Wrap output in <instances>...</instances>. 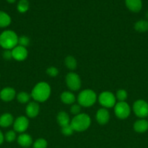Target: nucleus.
<instances>
[{
	"label": "nucleus",
	"mask_w": 148,
	"mask_h": 148,
	"mask_svg": "<svg viewBox=\"0 0 148 148\" xmlns=\"http://www.w3.org/2000/svg\"><path fill=\"white\" fill-rule=\"evenodd\" d=\"M51 94V88L49 84L41 82L36 85L31 92V96L38 102H44L49 98Z\"/></svg>",
	"instance_id": "nucleus-1"
},
{
	"label": "nucleus",
	"mask_w": 148,
	"mask_h": 148,
	"mask_svg": "<svg viewBox=\"0 0 148 148\" xmlns=\"http://www.w3.org/2000/svg\"><path fill=\"white\" fill-rule=\"evenodd\" d=\"M18 44V37L12 30H5L0 35V46L6 50L13 49Z\"/></svg>",
	"instance_id": "nucleus-2"
},
{
	"label": "nucleus",
	"mask_w": 148,
	"mask_h": 148,
	"mask_svg": "<svg viewBox=\"0 0 148 148\" xmlns=\"http://www.w3.org/2000/svg\"><path fill=\"white\" fill-rule=\"evenodd\" d=\"M70 124L74 131L84 132L89 127L91 124V119L87 114H79L73 118Z\"/></svg>",
	"instance_id": "nucleus-3"
},
{
	"label": "nucleus",
	"mask_w": 148,
	"mask_h": 148,
	"mask_svg": "<svg viewBox=\"0 0 148 148\" xmlns=\"http://www.w3.org/2000/svg\"><path fill=\"white\" fill-rule=\"evenodd\" d=\"M97 101V95L91 90H84L81 91L78 96V102L80 106L90 107L94 105Z\"/></svg>",
	"instance_id": "nucleus-4"
},
{
	"label": "nucleus",
	"mask_w": 148,
	"mask_h": 148,
	"mask_svg": "<svg viewBox=\"0 0 148 148\" xmlns=\"http://www.w3.org/2000/svg\"><path fill=\"white\" fill-rule=\"evenodd\" d=\"M114 111L118 118L120 119H125L130 115L131 108L127 103L125 101H122V102L119 101L118 103L115 105Z\"/></svg>",
	"instance_id": "nucleus-5"
},
{
	"label": "nucleus",
	"mask_w": 148,
	"mask_h": 148,
	"mask_svg": "<svg viewBox=\"0 0 148 148\" xmlns=\"http://www.w3.org/2000/svg\"><path fill=\"white\" fill-rule=\"evenodd\" d=\"M133 110L136 116L145 118L148 116V103L143 100H138L133 103Z\"/></svg>",
	"instance_id": "nucleus-6"
},
{
	"label": "nucleus",
	"mask_w": 148,
	"mask_h": 148,
	"mask_svg": "<svg viewBox=\"0 0 148 148\" xmlns=\"http://www.w3.org/2000/svg\"><path fill=\"white\" fill-rule=\"evenodd\" d=\"M115 97L111 92L104 91L99 96V102L100 105L104 108H112L115 105Z\"/></svg>",
	"instance_id": "nucleus-7"
},
{
	"label": "nucleus",
	"mask_w": 148,
	"mask_h": 148,
	"mask_svg": "<svg viewBox=\"0 0 148 148\" xmlns=\"http://www.w3.org/2000/svg\"><path fill=\"white\" fill-rule=\"evenodd\" d=\"M66 84L68 88L73 91L78 90L81 88V82L79 76L76 73L70 72L66 76Z\"/></svg>",
	"instance_id": "nucleus-8"
},
{
	"label": "nucleus",
	"mask_w": 148,
	"mask_h": 148,
	"mask_svg": "<svg viewBox=\"0 0 148 148\" xmlns=\"http://www.w3.org/2000/svg\"><path fill=\"white\" fill-rule=\"evenodd\" d=\"M29 125L28 119L26 116H20L16 119L14 121L13 127H14L15 132L19 133H23L26 131Z\"/></svg>",
	"instance_id": "nucleus-9"
},
{
	"label": "nucleus",
	"mask_w": 148,
	"mask_h": 148,
	"mask_svg": "<svg viewBox=\"0 0 148 148\" xmlns=\"http://www.w3.org/2000/svg\"><path fill=\"white\" fill-rule=\"evenodd\" d=\"M12 58L17 61H23L27 58L28 51L26 47L17 46L12 50Z\"/></svg>",
	"instance_id": "nucleus-10"
},
{
	"label": "nucleus",
	"mask_w": 148,
	"mask_h": 148,
	"mask_svg": "<svg viewBox=\"0 0 148 148\" xmlns=\"http://www.w3.org/2000/svg\"><path fill=\"white\" fill-rule=\"evenodd\" d=\"M16 95L15 90L12 88H5L0 92V98L5 102L12 101Z\"/></svg>",
	"instance_id": "nucleus-11"
},
{
	"label": "nucleus",
	"mask_w": 148,
	"mask_h": 148,
	"mask_svg": "<svg viewBox=\"0 0 148 148\" xmlns=\"http://www.w3.org/2000/svg\"><path fill=\"white\" fill-rule=\"evenodd\" d=\"M96 119L100 124H105L110 119V113L106 108H100L97 111Z\"/></svg>",
	"instance_id": "nucleus-12"
},
{
	"label": "nucleus",
	"mask_w": 148,
	"mask_h": 148,
	"mask_svg": "<svg viewBox=\"0 0 148 148\" xmlns=\"http://www.w3.org/2000/svg\"><path fill=\"white\" fill-rule=\"evenodd\" d=\"M39 105L36 102H31L28 104L26 108V115L30 118H34L37 116L39 113Z\"/></svg>",
	"instance_id": "nucleus-13"
},
{
	"label": "nucleus",
	"mask_w": 148,
	"mask_h": 148,
	"mask_svg": "<svg viewBox=\"0 0 148 148\" xmlns=\"http://www.w3.org/2000/svg\"><path fill=\"white\" fill-rule=\"evenodd\" d=\"M125 2H126V5L128 9L131 12H138L142 10V0H126Z\"/></svg>",
	"instance_id": "nucleus-14"
},
{
	"label": "nucleus",
	"mask_w": 148,
	"mask_h": 148,
	"mask_svg": "<svg viewBox=\"0 0 148 148\" xmlns=\"http://www.w3.org/2000/svg\"><path fill=\"white\" fill-rule=\"evenodd\" d=\"M17 143L22 147L27 148L31 145L33 143V140L29 134H21L17 138Z\"/></svg>",
	"instance_id": "nucleus-15"
},
{
	"label": "nucleus",
	"mask_w": 148,
	"mask_h": 148,
	"mask_svg": "<svg viewBox=\"0 0 148 148\" xmlns=\"http://www.w3.org/2000/svg\"><path fill=\"white\" fill-rule=\"evenodd\" d=\"M135 132L138 133H144L148 130V121L145 119L137 120L133 124Z\"/></svg>",
	"instance_id": "nucleus-16"
},
{
	"label": "nucleus",
	"mask_w": 148,
	"mask_h": 148,
	"mask_svg": "<svg viewBox=\"0 0 148 148\" xmlns=\"http://www.w3.org/2000/svg\"><path fill=\"white\" fill-rule=\"evenodd\" d=\"M13 121L14 120H13V116L12 114H8V113L2 114L0 116V127H4V128L10 127L13 123Z\"/></svg>",
	"instance_id": "nucleus-17"
},
{
	"label": "nucleus",
	"mask_w": 148,
	"mask_h": 148,
	"mask_svg": "<svg viewBox=\"0 0 148 148\" xmlns=\"http://www.w3.org/2000/svg\"><path fill=\"white\" fill-rule=\"evenodd\" d=\"M57 119L58 124L62 127H65L67 125H69L71 124V120H70L69 116L65 111H61V112H59L58 114L57 117Z\"/></svg>",
	"instance_id": "nucleus-18"
},
{
	"label": "nucleus",
	"mask_w": 148,
	"mask_h": 148,
	"mask_svg": "<svg viewBox=\"0 0 148 148\" xmlns=\"http://www.w3.org/2000/svg\"><path fill=\"white\" fill-rule=\"evenodd\" d=\"M61 101L65 104H73L75 101V97L73 93L68 91H65L61 94Z\"/></svg>",
	"instance_id": "nucleus-19"
},
{
	"label": "nucleus",
	"mask_w": 148,
	"mask_h": 148,
	"mask_svg": "<svg viewBox=\"0 0 148 148\" xmlns=\"http://www.w3.org/2000/svg\"><path fill=\"white\" fill-rule=\"evenodd\" d=\"M11 23V18L6 12L0 11V27H5L10 25Z\"/></svg>",
	"instance_id": "nucleus-20"
},
{
	"label": "nucleus",
	"mask_w": 148,
	"mask_h": 148,
	"mask_svg": "<svg viewBox=\"0 0 148 148\" xmlns=\"http://www.w3.org/2000/svg\"><path fill=\"white\" fill-rule=\"evenodd\" d=\"M134 28L138 32H146L148 30V21L147 20H139L135 23Z\"/></svg>",
	"instance_id": "nucleus-21"
},
{
	"label": "nucleus",
	"mask_w": 148,
	"mask_h": 148,
	"mask_svg": "<svg viewBox=\"0 0 148 148\" xmlns=\"http://www.w3.org/2000/svg\"><path fill=\"white\" fill-rule=\"evenodd\" d=\"M65 64L67 67L71 70H74L76 69L77 66V62L74 57L71 56H68L65 58Z\"/></svg>",
	"instance_id": "nucleus-22"
},
{
	"label": "nucleus",
	"mask_w": 148,
	"mask_h": 148,
	"mask_svg": "<svg viewBox=\"0 0 148 148\" xmlns=\"http://www.w3.org/2000/svg\"><path fill=\"white\" fill-rule=\"evenodd\" d=\"M29 8V3L27 0H20L17 4V10L20 12L24 13L28 11Z\"/></svg>",
	"instance_id": "nucleus-23"
},
{
	"label": "nucleus",
	"mask_w": 148,
	"mask_h": 148,
	"mask_svg": "<svg viewBox=\"0 0 148 148\" xmlns=\"http://www.w3.org/2000/svg\"><path fill=\"white\" fill-rule=\"evenodd\" d=\"M17 99L20 103H26L30 100V95L26 92H20L17 94Z\"/></svg>",
	"instance_id": "nucleus-24"
},
{
	"label": "nucleus",
	"mask_w": 148,
	"mask_h": 148,
	"mask_svg": "<svg viewBox=\"0 0 148 148\" xmlns=\"http://www.w3.org/2000/svg\"><path fill=\"white\" fill-rule=\"evenodd\" d=\"M47 142L44 139L39 138L36 140L33 143V148H46Z\"/></svg>",
	"instance_id": "nucleus-25"
},
{
	"label": "nucleus",
	"mask_w": 148,
	"mask_h": 148,
	"mask_svg": "<svg viewBox=\"0 0 148 148\" xmlns=\"http://www.w3.org/2000/svg\"><path fill=\"white\" fill-rule=\"evenodd\" d=\"M116 98L120 102L125 101L127 98V92L124 90H119L117 91V93H116Z\"/></svg>",
	"instance_id": "nucleus-26"
},
{
	"label": "nucleus",
	"mask_w": 148,
	"mask_h": 148,
	"mask_svg": "<svg viewBox=\"0 0 148 148\" xmlns=\"http://www.w3.org/2000/svg\"><path fill=\"white\" fill-rule=\"evenodd\" d=\"M15 132L12 131V130H10V131L7 132L6 133L5 136H4V139H5L6 141H7L8 143H12V142H13L15 140Z\"/></svg>",
	"instance_id": "nucleus-27"
},
{
	"label": "nucleus",
	"mask_w": 148,
	"mask_h": 148,
	"mask_svg": "<svg viewBox=\"0 0 148 148\" xmlns=\"http://www.w3.org/2000/svg\"><path fill=\"white\" fill-rule=\"evenodd\" d=\"M18 44L19 46L26 47L30 44V39L26 36H21V37L18 38Z\"/></svg>",
	"instance_id": "nucleus-28"
},
{
	"label": "nucleus",
	"mask_w": 148,
	"mask_h": 148,
	"mask_svg": "<svg viewBox=\"0 0 148 148\" xmlns=\"http://www.w3.org/2000/svg\"><path fill=\"white\" fill-rule=\"evenodd\" d=\"M73 131H74L73 129L72 128L71 124L65 126V127H62V133L66 136L71 135V134H73Z\"/></svg>",
	"instance_id": "nucleus-29"
},
{
	"label": "nucleus",
	"mask_w": 148,
	"mask_h": 148,
	"mask_svg": "<svg viewBox=\"0 0 148 148\" xmlns=\"http://www.w3.org/2000/svg\"><path fill=\"white\" fill-rule=\"evenodd\" d=\"M46 73L50 77H56L59 73V71L56 67L51 66V67H49L46 69Z\"/></svg>",
	"instance_id": "nucleus-30"
},
{
	"label": "nucleus",
	"mask_w": 148,
	"mask_h": 148,
	"mask_svg": "<svg viewBox=\"0 0 148 148\" xmlns=\"http://www.w3.org/2000/svg\"><path fill=\"white\" fill-rule=\"evenodd\" d=\"M71 111L74 115H78V114H80V111H81V106L78 104H73L71 106Z\"/></svg>",
	"instance_id": "nucleus-31"
},
{
	"label": "nucleus",
	"mask_w": 148,
	"mask_h": 148,
	"mask_svg": "<svg viewBox=\"0 0 148 148\" xmlns=\"http://www.w3.org/2000/svg\"><path fill=\"white\" fill-rule=\"evenodd\" d=\"M3 57L4 59H7V60H10L12 58V51L10 50H6L4 51L3 53Z\"/></svg>",
	"instance_id": "nucleus-32"
},
{
	"label": "nucleus",
	"mask_w": 148,
	"mask_h": 148,
	"mask_svg": "<svg viewBox=\"0 0 148 148\" xmlns=\"http://www.w3.org/2000/svg\"><path fill=\"white\" fill-rule=\"evenodd\" d=\"M4 135H3L2 132H1L0 131V145L2 144L3 142H4Z\"/></svg>",
	"instance_id": "nucleus-33"
},
{
	"label": "nucleus",
	"mask_w": 148,
	"mask_h": 148,
	"mask_svg": "<svg viewBox=\"0 0 148 148\" xmlns=\"http://www.w3.org/2000/svg\"><path fill=\"white\" fill-rule=\"evenodd\" d=\"M7 2L11 3V4H12V3H14L15 1H16V0H7Z\"/></svg>",
	"instance_id": "nucleus-34"
},
{
	"label": "nucleus",
	"mask_w": 148,
	"mask_h": 148,
	"mask_svg": "<svg viewBox=\"0 0 148 148\" xmlns=\"http://www.w3.org/2000/svg\"><path fill=\"white\" fill-rule=\"evenodd\" d=\"M146 17H147V18L148 19V12H147V14H146Z\"/></svg>",
	"instance_id": "nucleus-35"
}]
</instances>
